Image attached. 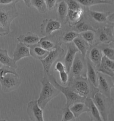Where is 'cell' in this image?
I'll list each match as a JSON object with an SVG mask.
<instances>
[{"mask_svg": "<svg viewBox=\"0 0 114 121\" xmlns=\"http://www.w3.org/2000/svg\"><path fill=\"white\" fill-rule=\"evenodd\" d=\"M30 4L41 13H45L48 10L45 0H30Z\"/></svg>", "mask_w": 114, "mask_h": 121, "instance_id": "32", "label": "cell"}, {"mask_svg": "<svg viewBox=\"0 0 114 121\" xmlns=\"http://www.w3.org/2000/svg\"><path fill=\"white\" fill-rule=\"evenodd\" d=\"M21 83V79L18 74L8 73L0 78L1 90L5 93L11 92L17 90Z\"/></svg>", "mask_w": 114, "mask_h": 121, "instance_id": "8", "label": "cell"}, {"mask_svg": "<svg viewBox=\"0 0 114 121\" xmlns=\"http://www.w3.org/2000/svg\"><path fill=\"white\" fill-rule=\"evenodd\" d=\"M75 92L85 98H92L99 89L89 81L87 78L80 77L69 78L67 83Z\"/></svg>", "mask_w": 114, "mask_h": 121, "instance_id": "1", "label": "cell"}, {"mask_svg": "<svg viewBox=\"0 0 114 121\" xmlns=\"http://www.w3.org/2000/svg\"><path fill=\"white\" fill-rule=\"evenodd\" d=\"M84 103L88 109L89 110L87 113L89 114L91 121H103L100 112L92 98H86Z\"/></svg>", "mask_w": 114, "mask_h": 121, "instance_id": "20", "label": "cell"}, {"mask_svg": "<svg viewBox=\"0 0 114 121\" xmlns=\"http://www.w3.org/2000/svg\"><path fill=\"white\" fill-rule=\"evenodd\" d=\"M84 13V10L82 7L75 10L68 9L65 22V23H68L69 26L72 27L82 21Z\"/></svg>", "mask_w": 114, "mask_h": 121, "instance_id": "17", "label": "cell"}, {"mask_svg": "<svg viewBox=\"0 0 114 121\" xmlns=\"http://www.w3.org/2000/svg\"><path fill=\"white\" fill-rule=\"evenodd\" d=\"M61 36L52 34L50 36H43L41 38L38 44L44 49L50 52L62 45Z\"/></svg>", "mask_w": 114, "mask_h": 121, "instance_id": "13", "label": "cell"}, {"mask_svg": "<svg viewBox=\"0 0 114 121\" xmlns=\"http://www.w3.org/2000/svg\"><path fill=\"white\" fill-rule=\"evenodd\" d=\"M16 63L17 62L9 56L7 50L0 48V64L17 69L18 68V66Z\"/></svg>", "mask_w": 114, "mask_h": 121, "instance_id": "24", "label": "cell"}, {"mask_svg": "<svg viewBox=\"0 0 114 121\" xmlns=\"http://www.w3.org/2000/svg\"><path fill=\"white\" fill-rule=\"evenodd\" d=\"M56 12L57 20L59 22H65L68 12L67 4L65 0H60L57 1L56 4Z\"/></svg>", "mask_w": 114, "mask_h": 121, "instance_id": "21", "label": "cell"}, {"mask_svg": "<svg viewBox=\"0 0 114 121\" xmlns=\"http://www.w3.org/2000/svg\"><path fill=\"white\" fill-rule=\"evenodd\" d=\"M73 42L80 54L84 57H86L90 47L89 44L83 39L80 35L76 37Z\"/></svg>", "mask_w": 114, "mask_h": 121, "instance_id": "27", "label": "cell"}, {"mask_svg": "<svg viewBox=\"0 0 114 121\" xmlns=\"http://www.w3.org/2000/svg\"><path fill=\"white\" fill-rule=\"evenodd\" d=\"M114 23H110L103 29H97L95 44L108 43L114 41Z\"/></svg>", "mask_w": 114, "mask_h": 121, "instance_id": "10", "label": "cell"}, {"mask_svg": "<svg viewBox=\"0 0 114 121\" xmlns=\"http://www.w3.org/2000/svg\"><path fill=\"white\" fill-rule=\"evenodd\" d=\"M45 1L48 9L52 10L55 7L57 0H45Z\"/></svg>", "mask_w": 114, "mask_h": 121, "instance_id": "39", "label": "cell"}, {"mask_svg": "<svg viewBox=\"0 0 114 121\" xmlns=\"http://www.w3.org/2000/svg\"><path fill=\"white\" fill-rule=\"evenodd\" d=\"M13 56V59L16 62L24 58L30 56L29 47L22 43L19 42L17 44Z\"/></svg>", "mask_w": 114, "mask_h": 121, "instance_id": "18", "label": "cell"}, {"mask_svg": "<svg viewBox=\"0 0 114 121\" xmlns=\"http://www.w3.org/2000/svg\"><path fill=\"white\" fill-rule=\"evenodd\" d=\"M41 37L33 32H29L25 34L21 35L17 38L19 42H21L27 46H31L38 43Z\"/></svg>", "mask_w": 114, "mask_h": 121, "instance_id": "19", "label": "cell"}, {"mask_svg": "<svg viewBox=\"0 0 114 121\" xmlns=\"http://www.w3.org/2000/svg\"><path fill=\"white\" fill-rule=\"evenodd\" d=\"M27 113L30 121H45L43 110L39 107L37 100H33L28 102L27 106Z\"/></svg>", "mask_w": 114, "mask_h": 121, "instance_id": "12", "label": "cell"}, {"mask_svg": "<svg viewBox=\"0 0 114 121\" xmlns=\"http://www.w3.org/2000/svg\"><path fill=\"white\" fill-rule=\"evenodd\" d=\"M69 78H86V57L77 52L69 73Z\"/></svg>", "mask_w": 114, "mask_h": 121, "instance_id": "6", "label": "cell"}, {"mask_svg": "<svg viewBox=\"0 0 114 121\" xmlns=\"http://www.w3.org/2000/svg\"><path fill=\"white\" fill-rule=\"evenodd\" d=\"M67 4L69 9L77 10L80 8L82 7L75 0H65Z\"/></svg>", "mask_w": 114, "mask_h": 121, "instance_id": "36", "label": "cell"}, {"mask_svg": "<svg viewBox=\"0 0 114 121\" xmlns=\"http://www.w3.org/2000/svg\"><path fill=\"white\" fill-rule=\"evenodd\" d=\"M21 0H0V5H7L14 3H17Z\"/></svg>", "mask_w": 114, "mask_h": 121, "instance_id": "40", "label": "cell"}, {"mask_svg": "<svg viewBox=\"0 0 114 121\" xmlns=\"http://www.w3.org/2000/svg\"><path fill=\"white\" fill-rule=\"evenodd\" d=\"M82 38L88 43L90 46L95 44V32L89 30L79 33Z\"/></svg>", "mask_w": 114, "mask_h": 121, "instance_id": "31", "label": "cell"}, {"mask_svg": "<svg viewBox=\"0 0 114 121\" xmlns=\"http://www.w3.org/2000/svg\"><path fill=\"white\" fill-rule=\"evenodd\" d=\"M69 107L76 119L79 117L83 113H87L89 110L85 103L83 102H77L73 103Z\"/></svg>", "mask_w": 114, "mask_h": 121, "instance_id": "26", "label": "cell"}, {"mask_svg": "<svg viewBox=\"0 0 114 121\" xmlns=\"http://www.w3.org/2000/svg\"><path fill=\"white\" fill-rule=\"evenodd\" d=\"M25 4V5L28 7H30L31 6V4H30V0H23Z\"/></svg>", "mask_w": 114, "mask_h": 121, "instance_id": "42", "label": "cell"}, {"mask_svg": "<svg viewBox=\"0 0 114 121\" xmlns=\"http://www.w3.org/2000/svg\"><path fill=\"white\" fill-rule=\"evenodd\" d=\"M29 48L30 56L39 60L45 58L49 52V51L43 48L38 43L29 47Z\"/></svg>", "mask_w": 114, "mask_h": 121, "instance_id": "23", "label": "cell"}, {"mask_svg": "<svg viewBox=\"0 0 114 121\" xmlns=\"http://www.w3.org/2000/svg\"><path fill=\"white\" fill-rule=\"evenodd\" d=\"M98 87L99 91L104 95L111 97V89L114 87V78L97 71Z\"/></svg>", "mask_w": 114, "mask_h": 121, "instance_id": "9", "label": "cell"}, {"mask_svg": "<svg viewBox=\"0 0 114 121\" xmlns=\"http://www.w3.org/2000/svg\"><path fill=\"white\" fill-rule=\"evenodd\" d=\"M86 78L93 85L97 87L98 78L96 68L87 57H86Z\"/></svg>", "mask_w": 114, "mask_h": 121, "instance_id": "22", "label": "cell"}, {"mask_svg": "<svg viewBox=\"0 0 114 121\" xmlns=\"http://www.w3.org/2000/svg\"><path fill=\"white\" fill-rule=\"evenodd\" d=\"M54 70V71H57L58 73L61 71H66L63 63L60 61H57L55 63Z\"/></svg>", "mask_w": 114, "mask_h": 121, "instance_id": "38", "label": "cell"}, {"mask_svg": "<svg viewBox=\"0 0 114 121\" xmlns=\"http://www.w3.org/2000/svg\"><path fill=\"white\" fill-rule=\"evenodd\" d=\"M10 33L6 29H5L3 27L0 25V36H6Z\"/></svg>", "mask_w": 114, "mask_h": 121, "instance_id": "41", "label": "cell"}, {"mask_svg": "<svg viewBox=\"0 0 114 121\" xmlns=\"http://www.w3.org/2000/svg\"><path fill=\"white\" fill-rule=\"evenodd\" d=\"M66 44L67 51L64 56L63 64L66 67V71L69 74L75 55L77 52H79V51L73 42L67 43Z\"/></svg>", "mask_w": 114, "mask_h": 121, "instance_id": "15", "label": "cell"}, {"mask_svg": "<svg viewBox=\"0 0 114 121\" xmlns=\"http://www.w3.org/2000/svg\"><path fill=\"white\" fill-rule=\"evenodd\" d=\"M96 70L114 78V60L103 56L100 66L96 68Z\"/></svg>", "mask_w": 114, "mask_h": 121, "instance_id": "16", "label": "cell"}, {"mask_svg": "<svg viewBox=\"0 0 114 121\" xmlns=\"http://www.w3.org/2000/svg\"><path fill=\"white\" fill-rule=\"evenodd\" d=\"M80 4L82 7L88 9L89 7L96 4H112L111 1L107 0H75Z\"/></svg>", "mask_w": 114, "mask_h": 121, "instance_id": "30", "label": "cell"}, {"mask_svg": "<svg viewBox=\"0 0 114 121\" xmlns=\"http://www.w3.org/2000/svg\"><path fill=\"white\" fill-rule=\"evenodd\" d=\"M92 99L100 112L103 121H108L110 110L114 104L113 99L107 97L99 91Z\"/></svg>", "mask_w": 114, "mask_h": 121, "instance_id": "3", "label": "cell"}, {"mask_svg": "<svg viewBox=\"0 0 114 121\" xmlns=\"http://www.w3.org/2000/svg\"><path fill=\"white\" fill-rule=\"evenodd\" d=\"M48 78L52 84L58 89L60 92L62 93L64 95L66 99V103L64 106L70 107L72 104L75 103H84L86 98L80 96L78 94L75 92L69 86H66L61 85L57 82L53 75L50 74Z\"/></svg>", "mask_w": 114, "mask_h": 121, "instance_id": "4", "label": "cell"}, {"mask_svg": "<svg viewBox=\"0 0 114 121\" xmlns=\"http://www.w3.org/2000/svg\"><path fill=\"white\" fill-rule=\"evenodd\" d=\"M76 119L75 116L69 106H64L62 109V121H75Z\"/></svg>", "mask_w": 114, "mask_h": 121, "instance_id": "34", "label": "cell"}, {"mask_svg": "<svg viewBox=\"0 0 114 121\" xmlns=\"http://www.w3.org/2000/svg\"><path fill=\"white\" fill-rule=\"evenodd\" d=\"M103 56L114 60V41L108 43H99L97 44Z\"/></svg>", "mask_w": 114, "mask_h": 121, "instance_id": "28", "label": "cell"}, {"mask_svg": "<svg viewBox=\"0 0 114 121\" xmlns=\"http://www.w3.org/2000/svg\"><path fill=\"white\" fill-rule=\"evenodd\" d=\"M86 11L89 12V14L94 21L99 23H105L108 22V17L111 14V13L109 12H101L98 11L90 10L87 9Z\"/></svg>", "mask_w": 114, "mask_h": 121, "instance_id": "25", "label": "cell"}, {"mask_svg": "<svg viewBox=\"0 0 114 121\" xmlns=\"http://www.w3.org/2000/svg\"><path fill=\"white\" fill-rule=\"evenodd\" d=\"M72 28H73L72 30L78 32L79 34L81 32L89 30H91L94 32H96L97 30V29L95 28L92 25L85 22H82V21L72 27Z\"/></svg>", "mask_w": 114, "mask_h": 121, "instance_id": "29", "label": "cell"}, {"mask_svg": "<svg viewBox=\"0 0 114 121\" xmlns=\"http://www.w3.org/2000/svg\"><path fill=\"white\" fill-rule=\"evenodd\" d=\"M8 73H13L14 74H18L16 69L5 65H2L0 68V78H3L5 75Z\"/></svg>", "mask_w": 114, "mask_h": 121, "instance_id": "35", "label": "cell"}, {"mask_svg": "<svg viewBox=\"0 0 114 121\" xmlns=\"http://www.w3.org/2000/svg\"><path fill=\"white\" fill-rule=\"evenodd\" d=\"M79 35V34L78 33L73 30L65 32L62 36H61V41L62 43L73 42L75 38Z\"/></svg>", "mask_w": 114, "mask_h": 121, "instance_id": "33", "label": "cell"}, {"mask_svg": "<svg viewBox=\"0 0 114 121\" xmlns=\"http://www.w3.org/2000/svg\"><path fill=\"white\" fill-rule=\"evenodd\" d=\"M65 50L61 46L57 47L54 49L50 51L46 57L40 61L43 65L44 76L48 77L50 74V69L57 60L64 56Z\"/></svg>", "mask_w": 114, "mask_h": 121, "instance_id": "5", "label": "cell"}, {"mask_svg": "<svg viewBox=\"0 0 114 121\" xmlns=\"http://www.w3.org/2000/svg\"><path fill=\"white\" fill-rule=\"evenodd\" d=\"M59 74L60 81L62 85H65L67 84L69 78V74L66 71H64L59 72Z\"/></svg>", "mask_w": 114, "mask_h": 121, "instance_id": "37", "label": "cell"}, {"mask_svg": "<svg viewBox=\"0 0 114 121\" xmlns=\"http://www.w3.org/2000/svg\"><path fill=\"white\" fill-rule=\"evenodd\" d=\"M103 56V54L96 44L90 46L86 56L96 69L100 66Z\"/></svg>", "mask_w": 114, "mask_h": 121, "instance_id": "14", "label": "cell"}, {"mask_svg": "<svg viewBox=\"0 0 114 121\" xmlns=\"http://www.w3.org/2000/svg\"><path fill=\"white\" fill-rule=\"evenodd\" d=\"M61 22L57 20L46 19L43 21L40 25V33L43 36H50L53 32L62 29Z\"/></svg>", "mask_w": 114, "mask_h": 121, "instance_id": "11", "label": "cell"}, {"mask_svg": "<svg viewBox=\"0 0 114 121\" xmlns=\"http://www.w3.org/2000/svg\"><path fill=\"white\" fill-rule=\"evenodd\" d=\"M15 4H11L6 8L0 9V24L9 32L11 23L19 15Z\"/></svg>", "mask_w": 114, "mask_h": 121, "instance_id": "7", "label": "cell"}, {"mask_svg": "<svg viewBox=\"0 0 114 121\" xmlns=\"http://www.w3.org/2000/svg\"><path fill=\"white\" fill-rule=\"evenodd\" d=\"M41 82L42 88L37 102L39 107L44 110L48 103L56 98L60 92L50 82L48 77H43Z\"/></svg>", "mask_w": 114, "mask_h": 121, "instance_id": "2", "label": "cell"}]
</instances>
